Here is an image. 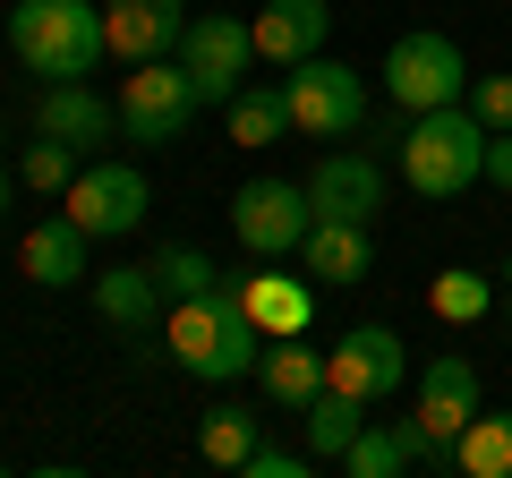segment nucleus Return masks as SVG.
<instances>
[{
    "instance_id": "obj_1",
    "label": "nucleus",
    "mask_w": 512,
    "mask_h": 478,
    "mask_svg": "<svg viewBox=\"0 0 512 478\" xmlns=\"http://www.w3.org/2000/svg\"><path fill=\"white\" fill-rule=\"evenodd\" d=\"M163 350L188 376H205V385H239V376H256V359H265V325L239 308L231 274H222V291L171 299L163 308Z\"/></svg>"
},
{
    "instance_id": "obj_2",
    "label": "nucleus",
    "mask_w": 512,
    "mask_h": 478,
    "mask_svg": "<svg viewBox=\"0 0 512 478\" xmlns=\"http://www.w3.org/2000/svg\"><path fill=\"white\" fill-rule=\"evenodd\" d=\"M402 180L419 197H461V188L487 180V120L470 103H436V111H410L402 129Z\"/></svg>"
},
{
    "instance_id": "obj_3",
    "label": "nucleus",
    "mask_w": 512,
    "mask_h": 478,
    "mask_svg": "<svg viewBox=\"0 0 512 478\" xmlns=\"http://www.w3.org/2000/svg\"><path fill=\"white\" fill-rule=\"evenodd\" d=\"M9 52L43 86H60V77H94V60L111 52V35H103V9L94 0H18L9 9Z\"/></svg>"
},
{
    "instance_id": "obj_4",
    "label": "nucleus",
    "mask_w": 512,
    "mask_h": 478,
    "mask_svg": "<svg viewBox=\"0 0 512 478\" xmlns=\"http://www.w3.org/2000/svg\"><path fill=\"white\" fill-rule=\"evenodd\" d=\"M291 129L316 137V146H350L367 129V77L350 60H299L291 69Z\"/></svg>"
},
{
    "instance_id": "obj_5",
    "label": "nucleus",
    "mask_w": 512,
    "mask_h": 478,
    "mask_svg": "<svg viewBox=\"0 0 512 478\" xmlns=\"http://www.w3.org/2000/svg\"><path fill=\"white\" fill-rule=\"evenodd\" d=\"M197 111H205V94L188 86L180 60H146V69L120 77V137L128 146H180Z\"/></svg>"
},
{
    "instance_id": "obj_6",
    "label": "nucleus",
    "mask_w": 512,
    "mask_h": 478,
    "mask_svg": "<svg viewBox=\"0 0 512 478\" xmlns=\"http://www.w3.org/2000/svg\"><path fill=\"white\" fill-rule=\"evenodd\" d=\"M376 77H384V94H393V111H436V103H461V94H470V60H461V43L436 35V26L402 35L384 52Z\"/></svg>"
},
{
    "instance_id": "obj_7",
    "label": "nucleus",
    "mask_w": 512,
    "mask_h": 478,
    "mask_svg": "<svg viewBox=\"0 0 512 478\" xmlns=\"http://www.w3.org/2000/svg\"><path fill=\"white\" fill-rule=\"evenodd\" d=\"M316 205H308V180H248L231 197V239L248 257H299Z\"/></svg>"
},
{
    "instance_id": "obj_8",
    "label": "nucleus",
    "mask_w": 512,
    "mask_h": 478,
    "mask_svg": "<svg viewBox=\"0 0 512 478\" xmlns=\"http://www.w3.org/2000/svg\"><path fill=\"white\" fill-rule=\"evenodd\" d=\"M248 60H256V26L248 18H188V35H180V69H188V86L205 94V103H231L239 86H248Z\"/></svg>"
},
{
    "instance_id": "obj_9",
    "label": "nucleus",
    "mask_w": 512,
    "mask_h": 478,
    "mask_svg": "<svg viewBox=\"0 0 512 478\" xmlns=\"http://www.w3.org/2000/svg\"><path fill=\"white\" fill-rule=\"evenodd\" d=\"M146 205H154V188H146L137 163H86L69 180V214H77L86 239H128L137 222H146Z\"/></svg>"
},
{
    "instance_id": "obj_10",
    "label": "nucleus",
    "mask_w": 512,
    "mask_h": 478,
    "mask_svg": "<svg viewBox=\"0 0 512 478\" xmlns=\"http://www.w3.org/2000/svg\"><path fill=\"white\" fill-rule=\"evenodd\" d=\"M402 376H410V350H402V333H393V325H350L342 342L325 350V385L359 393L367 410L393 402V393H402Z\"/></svg>"
},
{
    "instance_id": "obj_11",
    "label": "nucleus",
    "mask_w": 512,
    "mask_h": 478,
    "mask_svg": "<svg viewBox=\"0 0 512 478\" xmlns=\"http://www.w3.org/2000/svg\"><path fill=\"white\" fill-rule=\"evenodd\" d=\"M308 205L333 222H376L384 214V163L376 154H350V146H325L308 171Z\"/></svg>"
},
{
    "instance_id": "obj_12",
    "label": "nucleus",
    "mask_w": 512,
    "mask_h": 478,
    "mask_svg": "<svg viewBox=\"0 0 512 478\" xmlns=\"http://www.w3.org/2000/svg\"><path fill=\"white\" fill-rule=\"evenodd\" d=\"M103 35L128 69L146 60H180V35H188V0H103Z\"/></svg>"
},
{
    "instance_id": "obj_13",
    "label": "nucleus",
    "mask_w": 512,
    "mask_h": 478,
    "mask_svg": "<svg viewBox=\"0 0 512 478\" xmlns=\"http://www.w3.org/2000/svg\"><path fill=\"white\" fill-rule=\"evenodd\" d=\"M427 419V436L436 444H461V427L487 410V385H478V368L461 359V350H444V359H427V376H419V402H410Z\"/></svg>"
},
{
    "instance_id": "obj_14",
    "label": "nucleus",
    "mask_w": 512,
    "mask_h": 478,
    "mask_svg": "<svg viewBox=\"0 0 512 478\" xmlns=\"http://www.w3.org/2000/svg\"><path fill=\"white\" fill-rule=\"evenodd\" d=\"M94 308H103V325L128 333V342H163L171 291L154 282V265H111V274H94Z\"/></svg>"
},
{
    "instance_id": "obj_15",
    "label": "nucleus",
    "mask_w": 512,
    "mask_h": 478,
    "mask_svg": "<svg viewBox=\"0 0 512 478\" xmlns=\"http://www.w3.org/2000/svg\"><path fill=\"white\" fill-rule=\"evenodd\" d=\"M248 26H256V60H274V69H299V60L325 52L333 9H325V0H265Z\"/></svg>"
},
{
    "instance_id": "obj_16",
    "label": "nucleus",
    "mask_w": 512,
    "mask_h": 478,
    "mask_svg": "<svg viewBox=\"0 0 512 478\" xmlns=\"http://www.w3.org/2000/svg\"><path fill=\"white\" fill-rule=\"evenodd\" d=\"M120 129V103H103V94L86 86V77H60V86H43L35 103V137H60V146H103V137Z\"/></svg>"
},
{
    "instance_id": "obj_17",
    "label": "nucleus",
    "mask_w": 512,
    "mask_h": 478,
    "mask_svg": "<svg viewBox=\"0 0 512 478\" xmlns=\"http://www.w3.org/2000/svg\"><path fill=\"white\" fill-rule=\"evenodd\" d=\"M256 385H265V402H282V410H308L316 393H325V350H308V333H265Z\"/></svg>"
},
{
    "instance_id": "obj_18",
    "label": "nucleus",
    "mask_w": 512,
    "mask_h": 478,
    "mask_svg": "<svg viewBox=\"0 0 512 478\" xmlns=\"http://www.w3.org/2000/svg\"><path fill=\"white\" fill-rule=\"evenodd\" d=\"M299 265H308V282H367V265H376V239H367V222H333V214H316L308 239H299Z\"/></svg>"
},
{
    "instance_id": "obj_19",
    "label": "nucleus",
    "mask_w": 512,
    "mask_h": 478,
    "mask_svg": "<svg viewBox=\"0 0 512 478\" xmlns=\"http://www.w3.org/2000/svg\"><path fill=\"white\" fill-rule=\"evenodd\" d=\"M231 291H239V308H248L265 333H308V316H316V282L274 274V257L256 265V274H231Z\"/></svg>"
},
{
    "instance_id": "obj_20",
    "label": "nucleus",
    "mask_w": 512,
    "mask_h": 478,
    "mask_svg": "<svg viewBox=\"0 0 512 478\" xmlns=\"http://www.w3.org/2000/svg\"><path fill=\"white\" fill-rule=\"evenodd\" d=\"M18 265H26V282H43V291H69V282H86V231H77L69 205H60L52 222H35V231H26Z\"/></svg>"
},
{
    "instance_id": "obj_21",
    "label": "nucleus",
    "mask_w": 512,
    "mask_h": 478,
    "mask_svg": "<svg viewBox=\"0 0 512 478\" xmlns=\"http://www.w3.org/2000/svg\"><path fill=\"white\" fill-rule=\"evenodd\" d=\"M222 129H231V146H274L291 129V86H239L222 103Z\"/></svg>"
},
{
    "instance_id": "obj_22",
    "label": "nucleus",
    "mask_w": 512,
    "mask_h": 478,
    "mask_svg": "<svg viewBox=\"0 0 512 478\" xmlns=\"http://www.w3.org/2000/svg\"><path fill=\"white\" fill-rule=\"evenodd\" d=\"M453 470L470 478H512V410H478L453 444Z\"/></svg>"
},
{
    "instance_id": "obj_23",
    "label": "nucleus",
    "mask_w": 512,
    "mask_h": 478,
    "mask_svg": "<svg viewBox=\"0 0 512 478\" xmlns=\"http://www.w3.org/2000/svg\"><path fill=\"white\" fill-rule=\"evenodd\" d=\"M359 410H367L359 393H342V385H325V393H316L308 410H299V419H308V453H316V461H342V444H350V436H359V427H367Z\"/></svg>"
},
{
    "instance_id": "obj_24",
    "label": "nucleus",
    "mask_w": 512,
    "mask_h": 478,
    "mask_svg": "<svg viewBox=\"0 0 512 478\" xmlns=\"http://www.w3.org/2000/svg\"><path fill=\"white\" fill-rule=\"evenodd\" d=\"M197 453L214 461V470H248V453H256V410L214 402V410H205V427H197Z\"/></svg>"
},
{
    "instance_id": "obj_25",
    "label": "nucleus",
    "mask_w": 512,
    "mask_h": 478,
    "mask_svg": "<svg viewBox=\"0 0 512 478\" xmlns=\"http://www.w3.org/2000/svg\"><path fill=\"white\" fill-rule=\"evenodd\" d=\"M342 470H350V478H402V470H419V461H410L402 419H393V427H359V436L342 444Z\"/></svg>"
},
{
    "instance_id": "obj_26",
    "label": "nucleus",
    "mask_w": 512,
    "mask_h": 478,
    "mask_svg": "<svg viewBox=\"0 0 512 478\" xmlns=\"http://www.w3.org/2000/svg\"><path fill=\"white\" fill-rule=\"evenodd\" d=\"M154 282L171 299H205V291H222V265L205 248H188V239H171V248H154Z\"/></svg>"
},
{
    "instance_id": "obj_27",
    "label": "nucleus",
    "mask_w": 512,
    "mask_h": 478,
    "mask_svg": "<svg viewBox=\"0 0 512 478\" xmlns=\"http://www.w3.org/2000/svg\"><path fill=\"white\" fill-rule=\"evenodd\" d=\"M86 171V154L77 146H60V137H43V146H26V163H18V180L26 188H43V197H69V180Z\"/></svg>"
},
{
    "instance_id": "obj_28",
    "label": "nucleus",
    "mask_w": 512,
    "mask_h": 478,
    "mask_svg": "<svg viewBox=\"0 0 512 478\" xmlns=\"http://www.w3.org/2000/svg\"><path fill=\"white\" fill-rule=\"evenodd\" d=\"M427 299H436V316H453V325H470V316H487V274H470V265H453V274H436V291H427Z\"/></svg>"
},
{
    "instance_id": "obj_29",
    "label": "nucleus",
    "mask_w": 512,
    "mask_h": 478,
    "mask_svg": "<svg viewBox=\"0 0 512 478\" xmlns=\"http://www.w3.org/2000/svg\"><path fill=\"white\" fill-rule=\"evenodd\" d=\"M461 103L487 120V129H512V77H470V94Z\"/></svg>"
},
{
    "instance_id": "obj_30",
    "label": "nucleus",
    "mask_w": 512,
    "mask_h": 478,
    "mask_svg": "<svg viewBox=\"0 0 512 478\" xmlns=\"http://www.w3.org/2000/svg\"><path fill=\"white\" fill-rule=\"evenodd\" d=\"M248 470H256V478H308V470H316V453H282V444H256Z\"/></svg>"
},
{
    "instance_id": "obj_31",
    "label": "nucleus",
    "mask_w": 512,
    "mask_h": 478,
    "mask_svg": "<svg viewBox=\"0 0 512 478\" xmlns=\"http://www.w3.org/2000/svg\"><path fill=\"white\" fill-rule=\"evenodd\" d=\"M487 180L512 188V129H487Z\"/></svg>"
},
{
    "instance_id": "obj_32",
    "label": "nucleus",
    "mask_w": 512,
    "mask_h": 478,
    "mask_svg": "<svg viewBox=\"0 0 512 478\" xmlns=\"http://www.w3.org/2000/svg\"><path fill=\"white\" fill-rule=\"evenodd\" d=\"M0 214H9V163H0Z\"/></svg>"
},
{
    "instance_id": "obj_33",
    "label": "nucleus",
    "mask_w": 512,
    "mask_h": 478,
    "mask_svg": "<svg viewBox=\"0 0 512 478\" xmlns=\"http://www.w3.org/2000/svg\"><path fill=\"white\" fill-rule=\"evenodd\" d=\"M504 325H512V299H504Z\"/></svg>"
},
{
    "instance_id": "obj_34",
    "label": "nucleus",
    "mask_w": 512,
    "mask_h": 478,
    "mask_svg": "<svg viewBox=\"0 0 512 478\" xmlns=\"http://www.w3.org/2000/svg\"><path fill=\"white\" fill-rule=\"evenodd\" d=\"M0 470H9V461H0Z\"/></svg>"
}]
</instances>
